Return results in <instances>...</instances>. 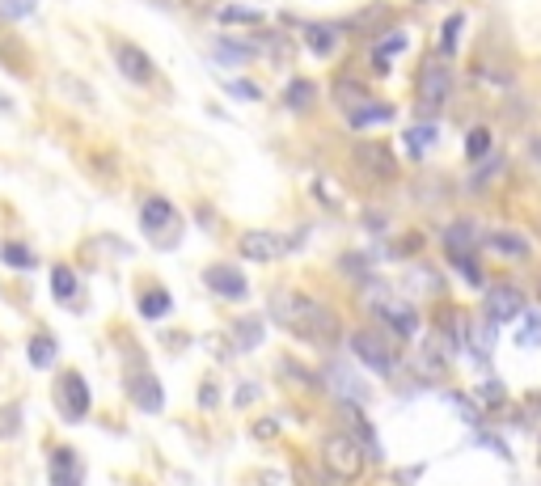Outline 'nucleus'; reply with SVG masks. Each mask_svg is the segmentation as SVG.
Masks as SVG:
<instances>
[{
	"instance_id": "obj_1",
	"label": "nucleus",
	"mask_w": 541,
	"mask_h": 486,
	"mask_svg": "<svg viewBox=\"0 0 541 486\" xmlns=\"http://www.w3.org/2000/svg\"><path fill=\"white\" fill-rule=\"evenodd\" d=\"M271 313H275L292 334H301V338H309V343H321V347L338 343V334H343L338 313H334L330 305L313 301V296H301V292H279Z\"/></svg>"
},
{
	"instance_id": "obj_2",
	"label": "nucleus",
	"mask_w": 541,
	"mask_h": 486,
	"mask_svg": "<svg viewBox=\"0 0 541 486\" xmlns=\"http://www.w3.org/2000/svg\"><path fill=\"white\" fill-rule=\"evenodd\" d=\"M364 465H368V453L351 440L347 431H330L321 440V470L330 473L334 482H356L364 473Z\"/></svg>"
},
{
	"instance_id": "obj_3",
	"label": "nucleus",
	"mask_w": 541,
	"mask_h": 486,
	"mask_svg": "<svg viewBox=\"0 0 541 486\" xmlns=\"http://www.w3.org/2000/svg\"><path fill=\"white\" fill-rule=\"evenodd\" d=\"M351 351H356V360H360L364 368H373L376 376H393V373H398V351H393V343H389L381 330L351 334Z\"/></svg>"
},
{
	"instance_id": "obj_4",
	"label": "nucleus",
	"mask_w": 541,
	"mask_h": 486,
	"mask_svg": "<svg viewBox=\"0 0 541 486\" xmlns=\"http://www.w3.org/2000/svg\"><path fill=\"white\" fill-rule=\"evenodd\" d=\"M448 89H453V72L440 56H431L419 72V111L423 114H436L440 106L448 102Z\"/></svg>"
},
{
	"instance_id": "obj_5",
	"label": "nucleus",
	"mask_w": 541,
	"mask_h": 486,
	"mask_svg": "<svg viewBox=\"0 0 541 486\" xmlns=\"http://www.w3.org/2000/svg\"><path fill=\"white\" fill-rule=\"evenodd\" d=\"M381 296H368V305H373V313L381 321H385L389 330L398 334V338H415L419 334V313L406 301H398V296H385V288H376Z\"/></svg>"
},
{
	"instance_id": "obj_6",
	"label": "nucleus",
	"mask_w": 541,
	"mask_h": 486,
	"mask_svg": "<svg viewBox=\"0 0 541 486\" xmlns=\"http://www.w3.org/2000/svg\"><path fill=\"white\" fill-rule=\"evenodd\" d=\"M140 224H144V233L153 237L157 246H174L178 241V212H174V203L169 199H149L144 203V212H140Z\"/></svg>"
},
{
	"instance_id": "obj_7",
	"label": "nucleus",
	"mask_w": 541,
	"mask_h": 486,
	"mask_svg": "<svg viewBox=\"0 0 541 486\" xmlns=\"http://www.w3.org/2000/svg\"><path fill=\"white\" fill-rule=\"evenodd\" d=\"M237 250H241V258H250V263H275V258H284V254L292 250V237L250 229V233H241Z\"/></svg>"
},
{
	"instance_id": "obj_8",
	"label": "nucleus",
	"mask_w": 541,
	"mask_h": 486,
	"mask_svg": "<svg viewBox=\"0 0 541 486\" xmlns=\"http://www.w3.org/2000/svg\"><path fill=\"white\" fill-rule=\"evenodd\" d=\"M482 309H486V321H516L525 313V292L516 284H491L482 296Z\"/></svg>"
},
{
	"instance_id": "obj_9",
	"label": "nucleus",
	"mask_w": 541,
	"mask_h": 486,
	"mask_svg": "<svg viewBox=\"0 0 541 486\" xmlns=\"http://www.w3.org/2000/svg\"><path fill=\"white\" fill-rule=\"evenodd\" d=\"M56 402H59V415L64 418H85L89 415V385H85L81 373H64L56 381Z\"/></svg>"
},
{
	"instance_id": "obj_10",
	"label": "nucleus",
	"mask_w": 541,
	"mask_h": 486,
	"mask_svg": "<svg viewBox=\"0 0 541 486\" xmlns=\"http://www.w3.org/2000/svg\"><path fill=\"white\" fill-rule=\"evenodd\" d=\"M203 284H208L216 296H224V301H241V296H250V284H246V275H241L233 263H212L208 271H203Z\"/></svg>"
},
{
	"instance_id": "obj_11",
	"label": "nucleus",
	"mask_w": 541,
	"mask_h": 486,
	"mask_svg": "<svg viewBox=\"0 0 541 486\" xmlns=\"http://www.w3.org/2000/svg\"><path fill=\"white\" fill-rule=\"evenodd\" d=\"M338 415H343V423H347V436L356 440V445L364 448V453H373V461H381V445H376V431L373 423L364 418V410L356 402H338Z\"/></svg>"
},
{
	"instance_id": "obj_12",
	"label": "nucleus",
	"mask_w": 541,
	"mask_h": 486,
	"mask_svg": "<svg viewBox=\"0 0 541 486\" xmlns=\"http://www.w3.org/2000/svg\"><path fill=\"white\" fill-rule=\"evenodd\" d=\"M486 250H495L500 258H508V263H525L528 254V241L520 233H512V229H495V233H486Z\"/></svg>"
},
{
	"instance_id": "obj_13",
	"label": "nucleus",
	"mask_w": 541,
	"mask_h": 486,
	"mask_svg": "<svg viewBox=\"0 0 541 486\" xmlns=\"http://www.w3.org/2000/svg\"><path fill=\"white\" fill-rule=\"evenodd\" d=\"M131 402H136L140 410L157 415V410H161V381H157L153 373H136L131 376Z\"/></svg>"
},
{
	"instance_id": "obj_14",
	"label": "nucleus",
	"mask_w": 541,
	"mask_h": 486,
	"mask_svg": "<svg viewBox=\"0 0 541 486\" xmlns=\"http://www.w3.org/2000/svg\"><path fill=\"white\" fill-rule=\"evenodd\" d=\"M473 246H478V224H473V220H453L445 229L448 258H457V254H473Z\"/></svg>"
},
{
	"instance_id": "obj_15",
	"label": "nucleus",
	"mask_w": 541,
	"mask_h": 486,
	"mask_svg": "<svg viewBox=\"0 0 541 486\" xmlns=\"http://www.w3.org/2000/svg\"><path fill=\"white\" fill-rule=\"evenodd\" d=\"M356 157H360L364 169H373L376 178H393L398 174V161L389 157V148H381V144H360L356 148Z\"/></svg>"
},
{
	"instance_id": "obj_16",
	"label": "nucleus",
	"mask_w": 541,
	"mask_h": 486,
	"mask_svg": "<svg viewBox=\"0 0 541 486\" xmlns=\"http://www.w3.org/2000/svg\"><path fill=\"white\" fill-rule=\"evenodd\" d=\"M119 68H123L127 81H149L153 76V64H149V56L140 51V47H119Z\"/></svg>"
},
{
	"instance_id": "obj_17",
	"label": "nucleus",
	"mask_w": 541,
	"mask_h": 486,
	"mask_svg": "<svg viewBox=\"0 0 541 486\" xmlns=\"http://www.w3.org/2000/svg\"><path fill=\"white\" fill-rule=\"evenodd\" d=\"M389 119H393V106H385V102H368V106H360V111L347 114V123L356 127V131L376 127V123H389Z\"/></svg>"
},
{
	"instance_id": "obj_18",
	"label": "nucleus",
	"mask_w": 541,
	"mask_h": 486,
	"mask_svg": "<svg viewBox=\"0 0 541 486\" xmlns=\"http://www.w3.org/2000/svg\"><path fill=\"white\" fill-rule=\"evenodd\" d=\"M26 356H30L34 368H51L56 356H59V343L51 338V334H34V338H30V347H26Z\"/></svg>"
},
{
	"instance_id": "obj_19",
	"label": "nucleus",
	"mask_w": 541,
	"mask_h": 486,
	"mask_svg": "<svg viewBox=\"0 0 541 486\" xmlns=\"http://www.w3.org/2000/svg\"><path fill=\"white\" fill-rule=\"evenodd\" d=\"M305 42L313 47V56H330L334 42H338V30L321 26V22H305Z\"/></svg>"
},
{
	"instance_id": "obj_20",
	"label": "nucleus",
	"mask_w": 541,
	"mask_h": 486,
	"mask_svg": "<svg viewBox=\"0 0 541 486\" xmlns=\"http://www.w3.org/2000/svg\"><path fill=\"white\" fill-rule=\"evenodd\" d=\"M465 338H470L473 356H478V360H486V356H491V347H495V326H491V321H470V326H465Z\"/></svg>"
},
{
	"instance_id": "obj_21",
	"label": "nucleus",
	"mask_w": 541,
	"mask_h": 486,
	"mask_svg": "<svg viewBox=\"0 0 541 486\" xmlns=\"http://www.w3.org/2000/svg\"><path fill=\"white\" fill-rule=\"evenodd\" d=\"M398 51H406V34H402V30H393V34H385V39H381V42H376V47H373L376 68L385 72V68H389V59L398 56Z\"/></svg>"
},
{
	"instance_id": "obj_22",
	"label": "nucleus",
	"mask_w": 541,
	"mask_h": 486,
	"mask_svg": "<svg viewBox=\"0 0 541 486\" xmlns=\"http://www.w3.org/2000/svg\"><path fill=\"white\" fill-rule=\"evenodd\" d=\"M233 343H237L241 351H254L258 343H263V321H254V318L237 321V326H233Z\"/></svg>"
},
{
	"instance_id": "obj_23",
	"label": "nucleus",
	"mask_w": 541,
	"mask_h": 486,
	"mask_svg": "<svg viewBox=\"0 0 541 486\" xmlns=\"http://www.w3.org/2000/svg\"><path fill=\"white\" fill-rule=\"evenodd\" d=\"M431 140H436V123H419L406 131V153L410 157H423L431 148Z\"/></svg>"
},
{
	"instance_id": "obj_24",
	"label": "nucleus",
	"mask_w": 541,
	"mask_h": 486,
	"mask_svg": "<svg viewBox=\"0 0 541 486\" xmlns=\"http://www.w3.org/2000/svg\"><path fill=\"white\" fill-rule=\"evenodd\" d=\"M0 258L14 266V271H30V266L39 263V258H34V254H30L22 241H5V246H0Z\"/></svg>"
},
{
	"instance_id": "obj_25",
	"label": "nucleus",
	"mask_w": 541,
	"mask_h": 486,
	"mask_svg": "<svg viewBox=\"0 0 541 486\" xmlns=\"http://www.w3.org/2000/svg\"><path fill=\"white\" fill-rule=\"evenodd\" d=\"M51 292H56L59 305H68L72 296H77V275H72L68 266H56V271H51Z\"/></svg>"
},
{
	"instance_id": "obj_26",
	"label": "nucleus",
	"mask_w": 541,
	"mask_h": 486,
	"mask_svg": "<svg viewBox=\"0 0 541 486\" xmlns=\"http://www.w3.org/2000/svg\"><path fill=\"white\" fill-rule=\"evenodd\" d=\"M465 157L470 161H486L491 157V131L486 127H473L470 136H465Z\"/></svg>"
},
{
	"instance_id": "obj_27",
	"label": "nucleus",
	"mask_w": 541,
	"mask_h": 486,
	"mask_svg": "<svg viewBox=\"0 0 541 486\" xmlns=\"http://www.w3.org/2000/svg\"><path fill=\"white\" fill-rule=\"evenodd\" d=\"M169 309H174V301H169V292H149L144 301H140V313L149 321H157V318H166Z\"/></svg>"
},
{
	"instance_id": "obj_28",
	"label": "nucleus",
	"mask_w": 541,
	"mask_h": 486,
	"mask_svg": "<svg viewBox=\"0 0 541 486\" xmlns=\"http://www.w3.org/2000/svg\"><path fill=\"white\" fill-rule=\"evenodd\" d=\"M419 376H428V381H436V376H445V356H436V347H423V356H419Z\"/></svg>"
},
{
	"instance_id": "obj_29",
	"label": "nucleus",
	"mask_w": 541,
	"mask_h": 486,
	"mask_svg": "<svg viewBox=\"0 0 541 486\" xmlns=\"http://www.w3.org/2000/svg\"><path fill=\"white\" fill-rule=\"evenodd\" d=\"M461 26H465V17L461 14H453L445 22V39H440V59H448L453 51H457V39H461Z\"/></svg>"
},
{
	"instance_id": "obj_30",
	"label": "nucleus",
	"mask_w": 541,
	"mask_h": 486,
	"mask_svg": "<svg viewBox=\"0 0 541 486\" xmlns=\"http://www.w3.org/2000/svg\"><path fill=\"white\" fill-rule=\"evenodd\" d=\"M334 97H338V102H343V106H347V114L351 111H360V106H368V102H373V97H368V94H364V89H360V85H338V89H334Z\"/></svg>"
},
{
	"instance_id": "obj_31",
	"label": "nucleus",
	"mask_w": 541,
	"mask_h": 486,
	"mask_svg": "<svg viewBox=\"0 0 541 486\" xmlns=\"http://www.w3.org/2000/svg\"><path fill=\"white\" fill-rule=\"evenodd\" d=\"M448 263L457 266L465 284H473V288H482V266H478V258H473V254H457V258H448Z\"/></svg>"
},
{
	"instance_id": "obj_32",
	"label": "nucleus",
	"mask_w": 541,
	"mask_h": 486,
	"mask_svg": "<svg viewBox=\"0 0 541 486\" xmlns=\"http://www.w3.org/2000/svg\"><path fill=\"white\" fill-rule=\"evenodd\" d=\"M516 343H520V347H541V318L537 313H525V326L516 330Z\"/></svg>"
},
{
	"instance_id": "obj_33",
	"label": "nucleus",
	"mask_w": 541,
	"mask_h": 486,
	"mask_svg": "<svg viewBox=\"0 0 541 486\" xmlns=\"http://www.w3.org/2000/svg\"><path fill=\"white\" fill-rule=\"evenodd\" d=\"M221 22H229V26H254V22H263V14H258V9H246V4H229L221 14Z\"/></svg>"
},
{
	"instance_id": "obj_34",
	"label": "nucleus",
	"mask_w": 541,
	"mask_h": 486,
	"mask_svg": "<svg viewBox=\"0 0 541 486\" xmlns=\"http://www.w3.org/2000/svg\"><path fill=\"white\" fill-rule=\"evenodd\" d=\"M216 59H221V64H246V59H250V47H246V42H216Z\"/></svg>"
},
{
	"instance_id": "obj_35",
	"label": "nucleus",
	"mask_w": 541,
	"mask_h": 486,
	"mask_svg": "<svg viewBox=\"0 0 541 486\" xmlns=\"http://www.w3.org/2000/svg\"><path fill=\"white\" fill-rule=\"evenodd\" d=\"M292 478H296V486H334V478L326 470H313V465H296V470H292Z\"/></svg>"
},
{
	"instance_id": "obj_36",
	"label": "nucleus",
	"mask_w": 541,
	"mask_h": 486,
	"mask_svg": "<svg viewBox=\"0 0 541 486\" xmlns=\"http://www.w3.org/2000/svg\"><path fill=\"white\" fill-rule=\"evenodd\" d=\"M17 428H22V406L9 402L5 410H0V440H9V436H17Z\"/></svg>"
},
{
	"instance_id": "obj_37",
	"label": "nucleus",
	"mask_w": 541,
	"mask_h": 486,
	"mask_svg": "<svg viewBox=\"0 0 541 486\" xmlns=\"http://www.w3.org/2000/svg\"><path fill=\"white\" fill-rule=\"evenodd\" d=\"M309 102H313V85H309V81H292L288 85V106H292V111H305Z\"/></svg>"
},
{
	"instance_id": "obj_38",
	"label": "nucleus",
	"mask_w": 541,
	"mask_h": 486,
	"mask_svg": "<svg viewBox=\"0 0 541 486\" xmlns=\"http://www.w3.org/2000/svg\"><path fill=\"white\" fill-rule=\"evenodd\" d=\"M503 393H508V389H503L500 381H486V385L478 389V402H482V406H491V410H500V406L508 402V398H503Z\"/></svg>"
},
{
	"instance_id": "obj_39",
	"label": "nucleus",
	"mask_w": 541,
	"mask_h": 486,
	"mask_svg": "<svg viewBox=\"0 0 541 486\" xmlns=\"http://www.w3.org/2000/svg\"><path fill=\"white\" fill-rule=\"evenodd\" d=\"M39 9V0H0V14L5 17H26Z\"/></svg>"
},
{
	"instance_id": "obj_40",
	"label": "nucleus",
	"mask_w": 541,
	"mask_h": 486,
	"mask_svg": "<svg viewBox=\"0 0 541 486\" xmlns=\"http://www.w3.org/2000/svg\"><path fill=\"white\" fill-rule=\"evenodd\" d=\"M500 169H503V161H500V157H486V161H478V174H473V182H470V186H482V182H486V178H495Z\"/></svg>"
},
{
	"instance_id": "obj_41",
	"label": "nucleus",
	"mask_w": 541,
	"mask_h": 486,
	"mask_svg": "<svg viewBox=\"0 0 541 486\" xmlns=\"http://www.w3.org/2000/svg\"><path fill=\"white\" fill-rule=\"evenodd\" d=\"M229 94L246 97V102H258V97H263V94H258V85H250V81H233V85H229Z\"/></svg>"
},
{
	"instance_id": "obj_42",
	"label": "nucleus",
	"mask_w": 541,
	"mask_h": 486,
	"mask_svg": "<svg viewBox=\"0 0 541 486\" xmlns=\"http://www.w3.org/2000/svg\"><path fill=\"white\" fill-rule=\"evenodd\" d=\"M275 418H263V423H258V428H254V436H263V440H266V436H275Z\"/></svg>"
},
{
	"instance_id": "obj_43",
	"label": "nucleus",
	"mask_w": 541,
	"mask_h": 486,
	"mask_svg": "<svg viewBox=\"0 0 541 486\" xmlns=\"http://www.w3.org/2000/svg\"><path fill=\"white\" fill-rule=\"evenodd\" d=\"M51 486H81V482H77V473H72V478H64V473H51Z\"/></svg>"
},
{
	"instance_id": "obj_44",
	"label": "nucleus",
	"mask_w": 541,
	"mask_h": 486,
	"mask_svg": "<svg viewBox=\"0 0 541 486\" xmlns=\"http://www.w3.org/2000/svg\"><path fill=\"white\" fill-rule=\"evenodd\" d=\"M533 157H537V161H541V140H533Z\"/></svg>"
},
{
	"instance_id": "obj_45",
	"label": "nucleus",
	"mask_w": 541,
	"mask_h": 486,
	"mask_svg": "<svg viewBox=\"0 0 541 486\" xmlns=\"http://www.w3.org/2000/svg\"><path fill=\"white\" fill-rule=\"evenodd\" d=\"M537 288H541V284H537Z\"/></svg>"
}]
</instances>
